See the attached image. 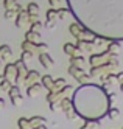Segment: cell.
I'll use <instances>...</instances> for the list:
<instances>
[{
  "mask_svg": "<svg viewBox=\"0 0 123 129\" xmlns=\"http://www.w3.org/2000/svg\"><path fill=\"white\" fill-rule=\"evenodd\" d=\"M67 16H70L69 8H59L58 10V20H65Z\"/></svg>",
  "mask_w": 123,
  "mask_h": 129,
  "instance_id": "obj_29",
  "label": "cell"
},
{
  "mask_svg": "<svg viewBox=\"0 0 123 129\" xmlns=\"http://www.w3.org/2000/svg\"><path fill=\"white\" fill-rule=\"evenodd\" d=\"M41 73L37 72V70H28V73H27V76H25V79H23V84L25 86H33V84H36L37 81H41Z\"/></svg>",
  "mask_w": 123,
  "mask_h": 129,
  "instance_id": "obj_9",
  "label": "cell"
},
{
  "mask_svg": "<svg viewBox=\"0 0 123 129\" xmlns=\"http://www.w3.org/2000/svg\"><path fill=\"white\" fill-rule=\"evenodd\" d=\"M75 45H77V48L80 51H87L90 54L95 53V45H93L92 41H77V44H75Z\"/></svg>",
  "mask_w": 123,
  "mask_h": 129,
  "instance_id": "obj_11",
  "label": "cell"
},
{
  "mask_svg": "<svg viewBox=\"0 0 123 129\" xmlns=\"http://www.w3.org/2000/svg\"><path fill=\"white\" fill-rule=\"evenodd\" d=\"M9 101H11V104L13 106H20L22 104V95H16V96H11V98H9Z\"/></svg>",
  "mask_w": 123,
  "mask_h": 129,
  "instance_id": "obj_33",
  "label": "cell"
},
{
  "mask_svg": "<svg viewBox=\"0 0 123 129\" xmlns=\"http://www.w3.org/2000/svg\"><path fill=\"white\" fill-rule=\"evenodd\" d=\"M115 78H117V82H123V72H118V73H115Z\"/></svg>",
  "mask_w": 123,
  "mask_h": 129,
  "instance_id": "obj_41",
  "label": "cell"
},
{
  "mask_svg": "<svg viewBox=\"0 0 123 129\" xmlns=\"http://www.w3.org/2000/svg\"><path fill=\"white\" fill-rule=\"evenodd\" d=\"M25 11L28 13V16H30V23L39 20V19H37V16H39V5H37V3H34V2L28 3L27 8H25Z\"/></svg>",
  "mask_w": 123,
  "mask_h": 129,
  "instance_id": "obj_10",
  "label": "cell"
},
{
  "mask_svg": "<svg viewBox=\"0 0 123 129\" xmlns=\"http://www.w3.org/2000/svg\"><path fill=\"white\" fill-rule=\"evenodd\" d=\"M33 58V53H30V51H22V54H20V61L22 62H28V61H30Z\"/></svg>",
  "mask_w": 123,
  "mask_h": 129,
  "instance_id": "obj_36",
  "label": "cell"
},
{
  "mask_svg": "<svg viewBox=\"0 0 123 129\" xmlns=\"http://www.w3.org/2000/svg\"><path fill=\"white\" fill-rule=\"evenodd\" d=\"M67 84L65 82V79L64 78H58V79H53V86H52V89L48 90V92H53V93H58V92Z\"/></svg>",
  "mask_w": 123,
  "mask_h": 129,
  "instance_id": "obj_17",
  "label": "cell"
},
{
  "mask_svg": "<svg viewBox=\"0 0 123 129\" xmlns=\"http://www.w3.org/2000/svg\"><path fill=\"white\" fill-rule=\"evenodd\" d=\"M28 121H30V129H34V127H37V126L45 124L47 120H45L44 117H33V118H28Z\"/></svg>",
  "mask_w": 123,
  "mask_h": 129,
  "instance_id": "obj_22",
  "label": "cell"
},
{
  "mask_svg": "<svg viewBox=\"0 0 123 129\" xmlns=\"http://www.w3.org/2000/svg\"><path fill=\"white\" fill-rule=\"evenodd\" d=\"M64 53L67 54L69 58H72V56H78V54L81 53L78 48H77V45L75 44H72V42H67V44H64Z\"/></svg>",
  "mask_w": 123,
  "mask_h": 129,
  "instance_id": "obj_13",
  "label": "cell"
},
{
  "mask_svg": "<svg viewBox=\"0 0 123 129\" xmlns=\"http://www.w3.org/2000/svg\"><path fill=\"white\" fill-rule=\"evenodd\" d=\"M2 62H3V59H2V58H0V66H2Z\"/></svg>",
  "mask_w": 123,
  "mask_h": 129,
  "instance_id": "obj_44",
  "label": "cell"
},
{
  "mask_svg": "<svg viewBox=\"0 0 123 129\" xmlns=\"http://www.w3.org/2000/svg\"><path fill=\"white\" fill-rule=\"evenodd\" d=\"M16 73H17V70H16V66H14V62H9V64H6L5 66V69H3V79H6V81H9L11 84H14V81H16Z\"/></svg>",
  "mask_w": 123,
  "mask_h": 129,
  "instance_id": "obj_8",
  "label": "cell"
},
{
  "mask_svg": "<svg viewBox=\"0 0 123 129\" xmlns=\"http://www.w3.org/2000/svg\"><path fill=\"white\" fill-rule=\"evenodd\" d=\"M36 53H39V54H42V53H48V44L39 42V44L36 45Z\"/></svg>",
  "mask_w": 123,
  "mask_h": 129,
  "instance_id": "obj_31",
  "label": "cell"
},
{
  "mask_svg": "<svg viewBox=\"0 0 123 129\" xmlns=\"http://www.w3.org/2000/svg\"><path fill=\"white\" fill-rule=\"evenodd\" d=\"M0 93H2V89H0Z\"/></svg>",
  "mask_w": 123,
  "mask_h": 129,
  "instance_id": "obj_45",
  "label": "cell"
},
{
  "mask_svg": "<svg viewBox=\"0 0 123 129\" xmlns=\"http://www.w3.org/2000/svg\"><path fill=\"white\" fill-rule=\"evenodd\" d=\"M97 126H101V121L98 120V121H84V124L80 127V129H93Z\"/></svg>",
  "mask_w": 123,
  "mask_h": 129,
  "instance_id": "obj_30",
  "label": "cell"
},
{
  "mask_svg": "<svg viewBox=\"0 0 123 129\" xmlns=\"http://www.w3.org/2000/svg\"><path fill=\"white\" fill-rule=\"evenodd\" d=\"M77 22L103 41H123V0H67Z\"/></svg>",
  "mask_w": 123,
  "mask_h": 129,
  "instance_id": "obj_1",
  "label": "cell"
},
{
  "mask_svg": "<svg viewBox=\"0 0 123 129\" xmlns=\"http://www.w3.org/2000/svg\"><path fill=\"white\" fill-rule=\"evenodd\" d=\"M14 66H16V70H17L14 86H19L20 82H23V79H25V76H27V73H28V69H27V66H25V62H22L20 59H17V61L14 62Z\"/></svg>",
  "mask_w": 123,
  "mask_h": 129,
  "instance_id": "obj_7",
  "label": "cell"
},
{
  "mask_svg": "<svg viewBox=\"0 0 123 129\" xmlns=\"http://www.w3.org/2000/svg\"><path fill=\"white\" fill-rule=\"evenodd\" d=\"M106 50L112 54L114 58H118V51H120V44L118 42H115V41H112V42H109V45L106 47Z\"/></svg>",
  "mask_w": 123,
  "mask_h": 129,
  "instance_id": "obj_20",
  "label": "cell"
},
{
  "mask_svg": "<svg viewBox=\"0 0 123 129\" xmlns=\"http://www.w3.org/2000/svg\"><path fill=\"white\" fill-rule=\"evenodd\" d=\"M44 26H45V28H48V30H55L56 28V22H53V20H45Z\"/></svg>",
  "mask_w": 123,
  "mask_h": 129,
  "instance_id": "obj_37",
  "label": "cell"
},
{
  "mask_svg": "<svg viewBox=\"0 0 123 129\" xmlns=\"http://www.w3.org/2000/svg\"><path fill=\"white\" fill-rule=\"evenodd\" d=\"M41 90H42V86L36 82V84H33V86H30V87L27 89V93H28V96H30V98H36L37 95L41 93Z\"/></svg>",
  "mask_w": 123,
  "mask_h": 129,
  "instance_id": "obj_18",
  "label": "cell"
},
{
  "mask_svg": "<svg viewBox=\"0 0 123 129\" xmlns=\"http://www.w3.org/2000/svg\"><path fill=\"white\" fill-rule=\"evenodd\" d=\"M41 86L45 87L47 90H50L52 86H53V78H52L50 75H42V76H41Z\"/></svg>",
  "mask_w": 123,
  "mask_h": 129,
  "instance_id": "obj_24",
  "label": "cell"
},
{
  "mask_svg": "<svg viewBox=\"0 0 123 129\" xmlns=\"http://www.w3.org/2000/svg\"><path fill=\"white\" fill-rule=\"evenodd\" d=\"M59 109L62 110L64 114H67L69 110H73L72 100H70V98H64V100H61V103H59Z\"/></svg>",
  "mask_w": 123,
  "mask_h": 129,
  "instance_id": "obj_21",
  "label": "cell"
},
{
  "mask_svg": "<svg viewBox=\"0 0 123 129\" xmlns=\"http://www.w3.org/2000/svg\"><path fill=\"white\" fill-rule=\"evenodd\" d=\"M121 129H123V127H121Z\"/></svg>",
  "mask_w": 123,
  "mask_h": 129,
  "instance_id": "obj_46",
  "label": "cell"
},
{
  "mask_svg": "<svg viewBox=\"0 0 123 129\" xmlns=\"http://www.w3.org/2000/svg\"><path fill=\"white\" fill-rule=\"evenodd\" d=\"M23 41L31 42V44H39V41H41V33H34V31H30V30H28V31L25 33V39H23Z\"/></svg>",
  "mask_w": 123,
  "mask_h": 129,
  "instance_id": "obj_16",
  "label": "cell"
},
{
  "mask_svg": "<svg viewBox=\"0 0 123 129\" xmlns=\"http://www.w3.org/2000/svg\"><path fill=\"white\" fill-rule=\"evenodd\" d=\"M69 61H70V66H73V67H80V69L84 66V62H86L84 56H81V54H78V56H72Z\"/></svg>",
  "mask_w": 123,
  "mask_h": 129,
  "instance_id": "obj_23",
  "label": "cell"
},
{
  "mask_svg": "<svg viewBox=\"0 0 123 129\" xmlns=\"http://www.w3.org/2000/svg\"><path fill=\"white\" fill-rule=\"evenodd\" d=\"M108 117H109L111 120L118 118V117H120V109H117V107H111V109L108 110Z\"/></svg>",
  "mask_w": 123,
  "mask_h": 129,
  "instance_id": "obj_32",
  "label": "cell"
},
{
  "mask_svg": "<svg viewBox=\"0 0 123 129\" xmlns=\"http://www.w3.org/2000/svg\"><path fill=\"white\" fill-rule=\"evenodd\" d=\"M44 28V23L41 20H36L33 23H30V31H34V33H41V30Z\"/></svg>",
  "mask_w": 123,
  "mask_h": 129,
  "instance_id": "obj_28",
  "label": "cell"
},
{
  "mask_svg": "<svg viewBox=\"0 0 123 129\" xmlns=\"http://www.w3.org/2000/svg\"><path fill=\"white\" fill-rule=\"evenodd\" d=\"M0 58L3 61L13 58V50L9 48V45H0Z\"/></svg>",
  "mask_w": 123,
  "mask_h": 129,
  "instance_id": "obj_19",
  "label": "cell"
},
{
  "mask_svg": "<svg viewBox=\"0 0 123 129\" xmlns=\"http://www.w3.org/2000/svg\"><path fill=\"white\" fill-rule=\"evenodd\" d=\"M75 117H78L75 110H69V112L65 114V118H67V120H72V118H75Z\"/></svg>",
  "mask_w": 123,
  "mask_h": 129,
  "instance_id": "obj_39",
  "label": "cell"
},
{
  "mask_svg": "<svg viewBox=\"0 0 123 129\" xmlns=\"http://www.w3.org/2000/svg\"><path fill=\"white\" fill-rule=\"evenodd\" d=\"M101 81L105 82V84H115L117 82V78H115V73H106V75L101 76Z\"/></svg>",
  "mask_w": 123,
  "mask_h": 129,
  "instance_id": "obj_25",
  "label": "cell"
},
{
  "mask_svg": "<svg viewBox=\"0 0 123 129\" xmlns=\"http://www.w3.org/2000/svg\"><path fill=\"white\" fill-rule=\"evenodd\" d=\"M8 95H9V98L16 96V95H20V89H19V86H11V89L8 90Z\"/></svg>",
  "mask_w": 123,
  "mask_h": 129,
  "instance_id": "obj_34",
  "label": "cell"
},
{
  "mask_svg": "<svg viewBox=\"0 0 123 129\" xmlns=\"http://www.w3.org/2000/svg\"><path fill=\"white\" fill-rule=\"evenodd\" d=\"M117 67H118V59L112 58L108 64H103V66H98V67H92L89 76L95 78V76H103V75H106V73H114V70Z\"/></svg>",
  "mask_w": 123,
  "mask_h": 129,
  "instance_id": "obj_3",
  "label": "cell"
},
{
  "mask_svg": "<svg viewBox=\"0 0 123 129\" xmlns=\"http://www.w3.org/2000/svg\"><path fill=\"white\" fill-rule=\"evenodd\" d=\"M11 86H14V84H11V82L6 81V79H3L2 82H0V89H2V92H8L9 89H11Z\"/></svg>",
  "mask_w": 123,
  "mask_h": 129,
  "instance_id": "obj_35",
  "label": "cell"
},
{
  "mask_svg": "<svg viewBox=\"0 0 123 129\" xmlns=\"http://www.w3.org/2000/svg\"><path fill=\"white\" fill-rule=\"evenodd\" d=\"M5 19H13V17H16L17 14L14 13V11H11V10H5Z\"/></svg>",
  "mask_w": 123,
  "mask_h": 129,
  "instance_id": "obj_38",
  "label": "cell"
},
{
  "mask_svg": "<svg viewBox=\"0 0 123 129\" xmlns=\"http://www.w3.org/2000/svg\"><path fill=\"white\" fill-rule=\"evenodd\" d=\"M70 100L77 115L86 121H98L108 115V110L111 109L109 93L101 86L92 82L75 89Z\"/></svg>",
  "mask_w": 123,
  "mask_h": 129,
  "instance_id": "obj_2",
  "label": "cell"
},
{
  "mask_svg": "<svg viewBox=\"0 0 123 129\" xmlns=\"http://www.w3.org/2000/svg\"><path fill=\"white\" fill-rule=\"evenodd\" d=\"M45 20H53V22H58V10H55V8H50V10L47 11Z\"/></svg>",
  "mask_w": 123,
  "mask_h": 129,
  "instance_id": "obj_27",
  "label": "cell"
},
{
  "mask_svg": "<svg viewBox=\"0 0 123 129\" xmlns=\"http://www.w3.org/2000/svg\"><path fill=\"white\" fill-rule=\"evenodd\" d=\"M69 31L72 33V36L77 41H93V36L90 31H87L84 26H81L78 22H72L70 25H69Z\"/></svg>",
  "mask_w": 123,
  "mask_h": 129,
  "instance_id": "obj_4",
  "label": "cell"
},
{
  "mask_svg": "<svg viewBox=\"0 0 123 129\" xmlns=\"http://www.w3.org/2000/svg\"><path fill=\"white\" fill-rule=\"evenodd\" d=\"M48 3H50V6H52V8H55V10H56V6H59L61 0H48Z\"/></svg>",
  "mask_w": 123,
  "mask_h": 129,
  "instance_id": "obj_40",
  "label": "cell"
},
{
  "mask_svg": "<svg viewBox=\"0 0 123 129\" xmlns=\"http://www.w3.org/2000/svg\"><path fill=\"white\" fill-rule=\"evenodd\" d=\"M120 90L123 92V82H121V84H120Z\"/></svg>",
  "mask_w": 123,
  "mask_h": 129,
  "instance_id": "obj_43",
  "label": "cell"
},
{
  "mask_svg": "<svg viewBox=\"0 0 123 129\" xmlns=\"http://www.w3.org/2000/svg\"><path fill=\"white\" fill-rule=\"evenodd\" d=\"M69 75H70L72 78L77 79L81 86H83V84H87L89 79H90L89 73H86V72H84L83 69H80V67H73V66L69 67Z\"/></svg>",
  "mask_w": 123,
  "mask_h": 129,
  "instance_id": "obj_6",
  "label": "cell"
},
{
  "mask_svg": "<svg viewBox=\"0 0 123 129\" xmlns=\"http://www.w3.org/2000/svg\"><path fill=\"white\" fill-rule=\"evenodd\" d=\"M112 58V54L105 50V51H101V53H93L90 54V58H89V64H90V67H98V66H103V64H108Z\"/></svg>",
  "mask_w": 123,
  "mask_h": 129,
  "instance_id": "obj_5",
  "label": "cell"
},
{
  "mask_svg": "<svg viewBox=\"0 0 123 129\" xmlns=\"http://www.w3.org/2000/svg\"><path fill=\"white\" fill-rule=\"evenodd\" d=\"M27 25H30V16H28V13L23 10L22 13H19L16 16V26L17 28H25Z\"/></svg>",
  "mask_w": 123,
  "mask_h": 129,
  "instance_id": "obj_12",
  "label": "cell"
},
{
  "mask_svg": "<svg viewBox=\"0 0 123 129\" xmlns=\"http://www.w3.org/2000/svg\"><path fill=\"white\" fill-rule=\"evenodd\" d=\"M73 92H75V89L72 87V86H69V84H65L59 92H58V96H59V100H64V98H70L72 95H73Z\"/></svg>",
  "mask_w": 123,
  "mask_h": 129,
  "instance_id": "obj_15",
  "label": "cell"
},
{
  "mask_svg": "<svg viewBox=\"0 0 123 129\" xmlns=\"http://www.w3.org/2000/svg\"><path fill=\"white\" fill-rule=\"evenodd\" d=\"M3 107H5V100L0 98V109H3Z\"/></svg>",
  "mask_w": 123,
  "mask_h": 129,
  "instance_id": "obj_42",
  "label": "cell"
},
{
  "mask_svg": "<svg viewBox=\"0 0 123 129\" xmlns=\"http://www.w3.org/2000/svg\"><path fill=\"white\" fill-rule=\"evenodd\" d=\"M39 62L42 64L44 69H50L53 64H55V59L50 56L48 53H42V54H39Z\"/></svg>",
  "mask_w": 123,
  "mask_h": 129,
  "instance_id": "obj_14",
  "label": "cell"
},
{
  "mask_svg": "<svg viewBox=\"0 0 123 129\" xmlns=\"http://www.w3.org/2000/svg\"><path fill=\"white\" fill-rule=\"evenodd\" d=\"M36 45H37V44H31V42L23 41L20 47H22V51H30V53L34 54V53H36Z\"/></svg>",
  "mask_w": 123,
  "mask_h": 129,
  "instance_id": "obj_26",
  "label": "cell"
}]
</instances>
